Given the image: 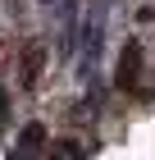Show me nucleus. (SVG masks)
I'll return each instance as SVG.
<instances>
[{
  "instance_id": "f257e3e1",
  "label": "nucleus",
  "mask_w": 155,
  "mask_h": 160,
  "mask_svg": "<svg viewBox=\"0 0 155 160\" xmlns=\"http://www.w3.org/2000/svg\"><path fill=\"white\" fill-rule=\"evenodd\" d=\"M82 73H96V60H100V46H105V5H91L87 9V23H82Z\"/></svg>"
},
{
  "instance_id": "423d86ee",
  "label": "nucleus",
  "mask_w": 155,
  "mask_h": 160,
  "mask_svg": "<svg viewBox=\"0 0 155 160\" xmlns=\"http://www.w3.org/2000/svg\"><path fill=\"white\" fill-rule=\"evenodd\" d=\"M55 151H60L64 160H87V151H82V142H60V147H55Z\"/></svg>"
},
{
  "instance_id": "20e7f679",
  "label": "nucleus",
  "mask_w": 155,
  "mask_h": 160,
  "mask_svg": "<svg viewBox=\"0 0 155 160\" xmlns=\"http://www.w3.org/2000/svg\"><path fill=\"white\" fill-rule=\"evenodd\" d=\"M60 55H73V0H60Z\"/></svg>"
},
{
  "instance_id": "f03ea898",
  "label": "nucleus",
  "mask_w": 155,
  "mask_h": 160,
  "mask_svg": "<svg viewBox=\"0 0 155 160\" xmlns=\"http://www.w3.org/2000/svg\"><path fill=\"white\" fill-rule=\"evenodd\" d=\"M137 82H142V46L123 41V50H119V87L123 92H137Z\"/></svg>"
},
{
  "instance_id": "0eeeda50",
  "label": "nucleus",
  "mask_w": 155,
  "mask_h": 160,
  "mask_svg": "<svg viewBox=\"0 0 155 160\" xmlns=\"http://www.w3.org/2000/svg\"><path fill=\"white\" fill-rule=\"evenodd\" d=\"M9 119V92H5V78H0V123Z\"/></svg>"
},
{
  "instance_id": "7ed1b4c3",
  "label": "nucleus",
  "mask_w": 155,
  "mask_h": 160,
  "mask_svg": "<svg viewBox=\"0 0 155 160\" xmlns=\"http://www.w3.org/2000/svg\"><path fill=\"white\" fill-rule=\"evenodd\" d=\"M41 147H46V123H27L23 133H18V156L14 160H32Z\"/></svg>"
},
{
  "instance_id": "39448f33",
  "label": "nucleus",
  "mask_w": 155,
  "mask_h": 160,
  "mask_svg": "<svg viewBox=\"0 0 155 160\" xmlns=\"http://www.w3.org/2000/svg\"><path fill=\"white\" fill-rule=\"evenodd\" d=\"M41 60H46V50H41V46H27V50H23V87H32V82H36Z\"/></svg>"
}]
</instances>
